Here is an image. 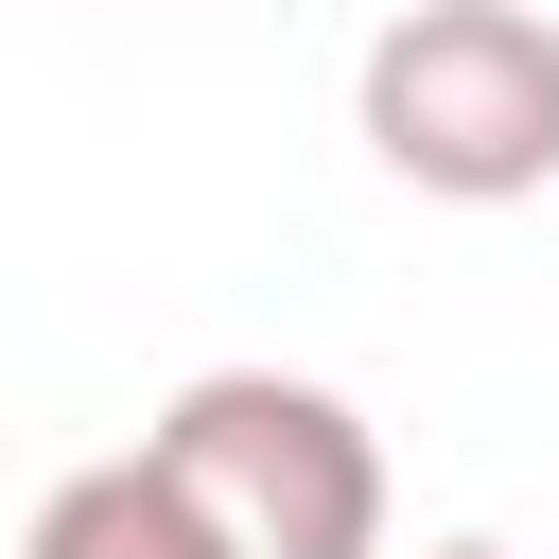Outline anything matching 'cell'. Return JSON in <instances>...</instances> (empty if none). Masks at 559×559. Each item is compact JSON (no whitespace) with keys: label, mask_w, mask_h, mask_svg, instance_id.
<instances>
[{"label":"cell","mask_w":559,"mask_h":559,"mask_svg":"<svg viewBox=\"0 0 559 559\" xmlns=\"http://www.w3.org/2000/svg\"><path fill=\"white\" fill-rule=\"evenodd\" d=\"M419 559H507V542H419Z\"/></svg>","instance_id":"cell-4"},{"label":"cell","mask_w":559,"mask_h":559,"mask_svg":"<svg viewBox=\"0 0 559 559\" xmlns=\"http://www.w3.org/2000/svg\"><path fill=\"white\" fill-rule=\"evenodd\" d=\"M349 122L402 192L437 210H524L559 192V17L524 0H402L349 70Z\"/></svg>","instance_id":"cell-1"},{"label":"cell","mask_w":559,"mask_h":559,"mask_svg":"<svg viewBox=\"0 0 559 559\" xmlns=\"http://www.w3.org/2000/svg\"><path fill=\"white\" fill-rule=\"evenodd\" d=\"M17 559H227L192 507H175V472L157 454H87V472H52V507H35V542Z\"/></svg>","instance_id":"cell-3"},{"label":"cell","mask_w":559,"mask_h":559,"mask_svg":"<svg viewBox=\"0 0 559 559\" xmlns=\"http://www.w3.org/2000/svg\"><path fill=\"white\" fill-rule=\"evenodd\" d=\"M140 454L227 559H384V437L314 367H192L140 419Z\"/></svg>","instance_id":"cell-2"}]
</instances>
